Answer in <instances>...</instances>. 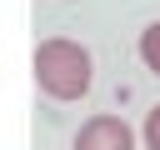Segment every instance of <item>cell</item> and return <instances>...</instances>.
Wrapping results in <instances>:
<instances>
[{
	"label": "cell",
	"mask_w": 160,
	"mask_h": 150,
	"mask_svg": "<svg viewBox=\"0 0 160 150\" xmlns=\"http://www.w3.org/2000/svg\"><path fill=\"white\" fill-rule=\"evenodd\" d=\"M30 70H35L40 95L55 100V105L80 100V95L90 90V80H95V60H90V50H85L80 40H70V35H50V40H40L35 55H30Z\"/></svg>",
	"instance_id": "obj_1"
},
{
	"label": "cell",
	"mask_w": 160,
	"mask_h": 150,
	"mask_svg": "<svg viewBox=\"0 0 160 150\" xmlns=\"http://www.w3.org/2000/svg\"><path fill=\"white\" fill-rule=\"evenodd\" d=\"M70 150H135V130H130L120 115H90V120L75 130Z\"/></svg>",
	"instance_id": "obj_2"
},
{
	"label": "cell",
	"mask_w": 160,
	"mask_h": 150,
	"mask_svg": "<svg viewBox=\"0 0 160 150\" xmlns=\"http://www.w3.org/2000/svg\"><path fill=\"white\" fill-rule=\"evenodd\" d=\"M140 65H145L150 75H160V20H150V25L140 30Z\"/></svg>",
	"instance_id": "obj_3"
},
{
	"label": "cell",
	"mask_w": 160,
	"mask_h": 150,
	"mask_svg": "<svg viewBox=\"0 0 160 150\" xmlns=\"http://www.w3.org/2000/svg\"><path fill=\"white\" fill-rule=\"evenodd\" d=\"M140 145L145 150H160V105L145 110V125H140Z\"/></svg>",
	"instance_id": "obj_4"
}]
</instances>
